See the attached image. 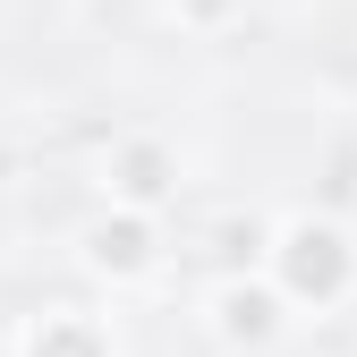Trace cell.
<instances>
[{
    "mask_svg": "<svg viewBox=\"0 0 357 357\" xmlns=\"http://www.w3.org/2000/svg\"><path fill=\"white\" fill-rule=\"evenodd\" d=\"M17 357H119V340H111L102 315H85V306H52V315L26 324Z\"/></svg>",
    "mask_w": 357,
    "mask_h": 357,
    "instance_id": "4",
    "label": "cell"
},
{
    "mask_svg": "<svg viewBox=\"0 0 357 357\" xmlns=\"http://www.w3.org/2000/svg\"><path fill=\"white\" fill-rule=\"evenodd\" d=\"M238 9H247V0H170V17H178V26H196V34H213V26H230Z\"/></svg>",
    "mask_w": 357,
    "mask_h": 357,
    "instance_id": "6",
    "label": "cell"
},
{
    "mask_svg": "<svg viewBox=\"0 0 357 357\" xmlns=\"http://www.w3.org/2000/svg\"><path fill=\"white\" fill-rule=\"evenodd\" d=\"M170 188H178V170H170V153H162L153 137H128V145L111 153V204H145V213H162Z\"/></svg>",
    "mask_w": 357,
    "mask_h": 357,
    "instance_id": "5",
    "label": "cell"
},
{
    "mask_svg": "<svg viewBox=\"0 0 357 357\" xmlns=\"http://www.w3.org/2000/svg\"><path fill=\"white\" fill-rule=\"evenodd\" d=\"M264 281L281 289L289 315H332L340 298H357V238L324 213H289L264 230Z\"/></svg>",
    "mask_w": 357,
    "mask_h": 357,
    "instance_id": "1",
    "label": "cell"
},
{
    "mask_svg": "<svg viewBox=\"0 0 357 357\" xmlns=\"http://www.w3.org/2000/svg\"><path fill=\"white\" fill-rule=\"evenodd\" d=\"M85 273H102L111 289H137L162 273V213L145 204H111L94 230H85Z\"/></svg>",
    "mask_w": 357,
    "mask_h": 357,
    "instance_id": "2",
    "label": "cell"
},
{
    "mask_svg": "<svg viewBox=\"0 0 357 357\" xmlns=\"http://www.w3.org/2000/svg\"><path fill=\"white\" fill-rule=\"evenodd\" d=\"M213 332L230 340V349H264V340H281L289 332V306H281V289L273 281H221L213 289Z\"/></svg>",
    "mask_w": 357,
    "mask_h": 357,
    "instance_id": "3",
    "label": "cell"
}]
</instances>
